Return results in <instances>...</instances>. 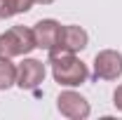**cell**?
<instances>
[{"instance_id": "52a82bcc", "label": "cell", "mask_w": 122, "mask_h": 120, "mask_svg": "<svg viewBox=\"0 0 122 120\" xmlns=\"http://www.w3.org/2000/svg\"><path fill=\"white\" fill-rule=\"evenodd\" d=\"M87 45H89V33L82 26H77V24H63L61 26V38L56 47L71 52V54H80L82 49H87Z\"/></svg>"}, {"instance_id": "7a4b0ae2", "label": "cell", "mask_w": 122, "mask_h": 120, "mask_svg": "<svg viewBox=\"0 0 122 120\" xmlns=\"http://www.w3.org/2000/svg\"><path fill=\"white\" fill-rule=\"evenodd\" d=\"M35 47L33 28L28 26H12L10 31L0 33V57L14 59V57H28Z\"/></svg>"}, {"instance_id": "ba28073f", "label": "cell", "mask_w": 122, "mask_h": 120, "mask_svg": "<svg viewBox=\"0 0 122 120\" xmlns=\"http://www.w3.org/2000/svg\"><path fill=\"white\" fill-rule=\"evenodd\" d=\"M16 85V64L7 57H0V90H10Z\"/></svg>"}, {"instance_id": "3957f363", "label": "cell", "mask_w": 122, "mask_h": 120, "mask_svg": "<svg viewBox=\"0 0 122 120\" xmlns=\"http://www.w3.org/2000/svg\"><path fill=\"white\" fill-rule=\"evenodd\" d=\"M56 111L68 120H87L92 115V106L87 97L75 92V87H66L56 97Z\"/></svg>"}, {"instance_id": "5b68a950", "label": "cell", "mask_w": 122, "mask_h": 120, "mask_svg": "<svg viewBox=\"0 0 122 120\" xmlns=\"http://www.w3.org/2000/svg\"><path fill=\"white\" fill-rule=\"evenodd\" d=\"M94 78L96 80H120L122 78V52L117 49H101L94 57Z\"/></svg>"}, {"instance_id": "30bf717a", "label": "cell", "mask_w": 122, "mask_h": 120, "mask_svg": "<svg viewBox=\"0 0 122 120\" xmlns=\"http://www.w3.org/2000/svg\"><path fill=\"white\" fill-rule=\"evenodd\" d=\"M12 5H14V12H16V14H26V12L33 10L35 0H12Z\"/></svg>"}, {"instance_id": "8fae6325", "label": "cell", "mask_w": 122, "mask_h": 120, "mask_svg": "<svg viewBox=\"0 0 122 120\" xmlns=\"http://www.w3.org/2000/svg\"><path fill=\"white\" fill-rule=\"evenodd\" d=\"M113 106L122 113V85H117V87H115V92H113Z\"/></svg>"}, {"instance_id": "8992f818", "label": "cell", "mask_w": 122, "mask_h": 120, "mask_svg": "<svg viewBox=\"0 0 122 120\" xmlns=\"http://www.w3.org/2000/svg\"><path fill=\"white\" fill-rule=\"evenodd\" d=\"M61 26L56 19H40L33 24V38H35V47L38 49H54L59 45V38H61Z\"/></svg>"}, {"instance_id": "9c48e42d", "label": "cell", "mask_w": 122, "mask_h": 120, "mask_svg": "<svg viewBox=\"0 0 122 120\" xmlns=\"http://www.w3.org/2000/svg\"><path fill=\"white\" fill-rule=\"evenodd\" d=\"M16 12H14V5H12V0H0V19L5 21V19H12Z\"/></svg>"}, {"instance_id": "7c38bea8", "label": "cell", "mask_w": 122, "mask_h": 120, "mask_svg": "<svg viewBox=\"0 0 122 120\" xmlns=\"http://www.w3.org/2000/svg\"><path fill=\"white\" fill-rule=\"evenodd\" d=\"M38 5H52V2H56V0H35Z\"/></svg>"}, {"instance_id": "277c9868", "label": "cell", "mask_w": 122, "mask_h": 120, "mask_svg": "<svg viewBox=\"0 0 122 120\" xmlns=\"http://www.w3.org/2000/svg\"><path fill=\"white\" fill-rule=\"evenodd\" d=\"M45 75H47V68L40 59L24 57L21 64H16V87L26 90V92H33L45 82Z\"/></svg>"}, {"instance_id": "6da1fadb", "label": "cell", "mask_w": 122, "mask_h": 120, "mask_svg": "<svg viewBox=\"0 0 122 120\" xmlns=\"http://www.w3.org/2000/svg\"><path fill=\"white\" fill-rule=\"evenodd\" d=\"M47 64L52 66V78L61 87H80L87 82L89 68L77 54H71L61 47H54L47 52Z\"/></svg>"}]
</instances>
